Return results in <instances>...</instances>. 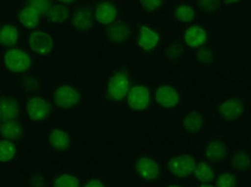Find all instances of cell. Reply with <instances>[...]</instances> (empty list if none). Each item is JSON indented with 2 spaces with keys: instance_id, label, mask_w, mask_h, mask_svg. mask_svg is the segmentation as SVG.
<instances>
[{
  "instance_id": "cell-1",
  "label": "cell",
  "mask_w": 251,
  "mask_h": 187,
  "mask_svg": "<svg viewBox=\"0 0 251 187\" xmlns=\"http://www.w3.org/2000/svg\"><path fill=\"white\" fill-rule=\"evenodd\" d=\"M197 162L191 155L181 154L172 157L168 162V169L170 172L178 178H189L195 173Z\"/></svg>"
},
{
  "instance_id": "cell-2",
  "label": "cell",
  "mask_w": 251,
  "mask_h": 187,
  "mask_svg": "<svg viewBox=\"0 0 251 187\" xmlns=\"http://www.w3.org/2000/svg\"><path fill=\"white\" fill-rule=\"evenodd\" d=\"M5 66L13 73H25L33 65L31 57L25 50L11 49L4 56Z\"/></svg>"
},
{
  "instance_id": "cell-3",
  "label": "cell",
  "mask_w": 251,
  "mask_h": 187,
  "mask_svg": "<svg viewBox=\"0 0 251 187\" xmlns=\"http://www.w3.org/2000/svg\"><path fill=\"white\" fill-rule=\"evenodd\" d=\"M134 172L145 182H155L160 177V165L155 160L149 156H140L134 163Z\"/></svg>"
},
{
  "instance_id": "cell-4",
  "label": "cell",
  "mask_w": 251,
  "mask_h": 187,
  "mask_svg": "<svg viewBox=\"0 0 251 187\" xmlns=\"http://www.w3.org/2000/svg\"><path fill=\"white\" fill-rule=\"evenodd\" d=\"M204 153L206 159L211 162H223L230 156V150L226 141L219 137L208 139L205 144Z\"/></svg>"
},
{
  "instance_id": "cell-5",
  "label": "cell",
  "mask_w": 251,
  "mask_h": 187,
  "mask_svg": "<svg viewBox=\"0 0 251 187\" xmlns=\"http://www.w3.org/2000/svg\"><path fill=\"white\" fill-rule=\"evenodd\" d=\"M53 101L58 108L71 109L80 102V94L72 86L63 85L54 92Z\"/></svg>"
},
{
  "instance_id": "cell-6",
  "label": "cell",
  "mask_w": 251,
  "mask_h": 187,
  "mask_svg": "<svg viewBox=\"0 0 251 187\" xmlns=\"http://www.w3.org/2000/svg\"><path fill=\"white\" fill-rule=\"evenodd\" d=\"M28 117L34 122H44L49 118L51 108L46 99L42 97L30 98L25 105Z\"/></svg>"
},
{
  "instance_id": "cell-7",
  "label": "cell",
  "mask_w": 251,
  "mask_h": 187,
  "mask_svg": "<svg viewBox=\"0 0 251 187\" xmlns=\"http://www.w3.org/2000/svg\"><path fill=\"white\" fill-rule=\"evenodd\" d=\"M130 80L126 74L117 73L110 77L108 82V93L112 101L121 102L128 94Z\"/></svg>"
},
{
  "instance_id": "cell-8",
  "label": "cell",
  "mask_w": 251,
  "mask_h": 187,
  "mask_svg": "<svg viewBox=\"0 0 251 187\" xmlns=\"http://www.w3.org/2000/svg\"><path fill=\"white\" fill-rule=\"evenodd\" d=\"M150 92L144 86H134L127 94V105L131 110L140 112L145 111L150 106Z\"/></svg>"
},
{
  "instance_id": "cell-9",
  "label": "cell",
  "mask_w": 251,
  "mask_h": 187,
  "mask_svg": "<svg viewBox=\"0 0 251 187\" xmlns=\"http://www.w3.org/2000/svg\"><path fill=\"white\" fill-rule=\"evenodd\" d=\"M29 47L38 56H48L52 51V38L46 31L35 30L29 36Z\"/></svg>"
},
{
  "instance_id": "cell-10",
  "label": "cell",
  "mask_w": 251,
  "mask_h": 187,
  "mask_svg": "<svg viewBox=\"0 0 251 187\" xmlns=\"http://www.w3.org/2000/svg\"><path fill=\"white\" fill-rule=\"evenodd\" d=\"M244 104L239 98H228L219 106V116L226 121H235L242 117Z\"/></svg>"
},
{
  "instance_id": "cell-11",
  "label": "cell",
  "mask_w": 251,
  "mask_h": 187,
  "mask_svg": "<svg viewBox=\"0 0 251 187\" xmlns=\"http://www.w3.org/2000/svg\"><path fill=\"white\" fill-rule=\"evenodd\" d=\"M72 143L73 141L71 135L60 128L51 131L48 137V144H49L50 149L57 154L66 153L72 147Z\"/></svg>"
},
{
  "instance_id": "cell-12",
  "label": "cell",
  "mask_w": 251,
  "mask_h": 187,
  "mask_svg": "<svg viewBox=\"0 0 251 187\" xmlns=\"http://www.w3.org/2000/svg\"><path fill=\"white\" fill-rule=\"evenodd\" d=\"M155 101L157 104L165 109H173L178 104L179 96L178 93L172 86L163 85L156 89Z\"/></svg>"
},
{
  "instance_id": "cell-13",
  "label": "cell",
  "mask_w": 251,
  "mask_h": 187,
  "mask_svg": "<svg viewBox=\"0 0 251 187\" xmlns=\"http://www.w3.org/2000/svg\"><path fill=\"white\" fill-rule=\"evenodd\" d=\"M183 130L190 134H199L204 130L205 121L198 111H190L182 120Z\"/></svg>"
},
{
  "instance_id": "cell-14",
  "label": "cell",
  "mask_w": 251,
  "mask_h": 187,
  "mask_svg": "<svg viewBox=\"0 0 251 187\" xmlns=\"http://www.w3.org/2000/svg\"><path fill=\"white\" fill-rule=\"evenodd\" d=\"M229 165L235 172H247L251 169V155L244 150L235 151L229 156Z\"/></svg>"
},
{
  "instance_id": "cell-15",
  "label": "cell",
  "mask_w": 251,
  "mask_h": 187,
  "mask_svg": "<svg viewBox=\"0 0 251 187\" xmlns=\"http://www.w3.org/2000/svg\"><path fill=\"white\" fill-rule=\"evenodd\" d=\"M20 115L18 102L14 98L2 97L0 103V116H1V122L17 120Z\"/></svg>"
},
{
  "instance_id": "cell-16",
  "label": "cell",
  "mask_w": 251,
  "mask_h": 187,
  "mask_svg": "<svg viewBox=\"0 0 251 187\" xmlns=\"http://www.w3.org/2000/svg\"><path fill=\"white\" fill-rule=\"evenodd\" d=\"M0 134L2 139L11 141H18L24 137L25 130L22 125L17 120H11L1 122V127H0Z\"/></svg>"
},
{
  "instance_id": "cell-17",
  "label": "cell",
  "mask_w": 251,
  "mask_h": 187,
  "mask_svg": "<svg viewBox=\"0 0 251 187\" xmlns=\"http://www.w3.org/2000/svg\"><path fill=\"white\" fill-rule=\"evenodd\" d=\"M159 35L152 29L147 27H141L138 34V45L145 51H150L154 49L159 44Z\"/></svg>"
},
{
  "instance_id": "cell-18",
  "label": "cell",
  "mask_w": 251,
  "mask_h": 187,
  "mask_svg": "<svg viewBox=\"0 0 251 187\" xmlns=\"http://www.w3.org/2000/svg\"><path fill=\"white\" fill-rule=\"evenodd\" d=\"M206 31L201 25H191L185 33V42L190 47H199L206 42Z\"/></svg>"
},
{
  "instance_id": "cell-19",
  "label": "cell",
  "mask_w": 251,
  "mask_h": 187,
  "mask_svg": "<svg viewBox=\"0 0 251 187\" xmlns=\"http://www.w3.org/2000/svg\"><path fill=\"white\" fill-rule=\"evenodd\" d=\"M95 18L100 23L111 24L117 18V8L111 4H101L95 9Z\"/></svg>"
},
{
  "instance_id": "cell-20",
  "label": "cell",
  "mask_w": 251,
  "mask_h": 187,
  "mask_svg": "<svg viewBox=\"0 0 251 187\" xmlns=\"http://www.w3.org/2000/svg\"><path fill=\"white\" fill-rule=\"evenodd\" d=\"M18 156V147L15 144L14 141L6 140V139H2L0 141V161L1 163L7 164L14 162L17 160Z\"/></svg>"
},
{
  "instance_id": "cell-21",
  "label": "cell",
  "mask_w": 251,
  "mask_h": 187,
  "mask_svg": "<svg viewBox=\"0 0 251 187\" xmlns=\"http://www.w3.org/2000/svg\"><path fill=\"white\" fill-rule=\"evenodd\" d=\"M195 178L198 180L199 183H207L211 184L213 180H215V171L214 167L212 165L211 161L210 162H201L197 164V167H196Z\"/></svg>"
},
{
  "instance_id": "cell-22",
  "label": "cell",
  "mask_w": 251,
  "mask_h": 187,
  "mask_svg": "<svg viewBox=\"0 0 251 187\" xmlns=\"http://www.w3.org/2000/svg\"><path fill=\"white\" fill-rule=\"evenodd\" d=\"M73 24L78 30L87 31L92 28L93 24V14L91 11L86 8L78 9L73 15Z\"/></svg>"
},
{
  "instance_id": "cell-23",
  "label": "cell",
  "mask_w": 251,
  "mask_h": 187,
  "mask_svg": "<svg viewBox=\"0 0 251 187\" xmlns=\"http://www.w3.org/2000/svg\"><path fill=\"white\" fill-rule=\"evenodd\" d=\"M19 20L25 27L35 28L38 24V21H40V12L36 8L29 6V7H25L20 12Z\"/></svg>"
},
{
  "instance_id": "cell-24",
  "label": "cell",
  "mask_w": 251,
  "mask_h": 187,
  "mask_svg": "<svg viewBox=\"0 0 251 187\" xmlns=\"http://www.w3.org/2000/svg\"><path fill=\"white\" fill-rule=\"evenodd\" d=\"M80 180L75 175L72 173H60L53 179L51 187H79Z\"/></svg>"
},
{
  "instance_id": "cell-25",
  "label": "cell",
  "mask_w": 251,
  "mask_h": 187,
  "mask_svg": "<svg viewBox=\"0 0 251 187\" xmlns=\"http://www.w3.org/2000/svg\"><path fill=\"white\" fill-rule=\"evenodd\" d=\"M19 40L18 29L13 25L6 24L1 27V33H0V42L2 45H14Z\"/></svg>"
},
{
  "instance_id": "cell-26",
  "label": "cell",
  "mask_w": 251,
  "mask_h": 187,
  "mask_svg": "<svg viewBox=\"0 0 251 187\" xmlns=\"http://www.w3.org/2000/svg\"><path fill=\"white\" fill-rule=\"evenodd\" d=\"M48 19L49 21L53 22V23H63L66 21L67 17H69V13L65 6L63 5H51L49 12L47 13Z\"/></svg>"
},
{
  "instance_id": "cell-27",
  "label": "cell",
  "mask_w": 251,
  "mask_h": 187,
  "mask_svg": "<svg viewBox=\"0 0 251 187\" xmlns=\"http://www.w3.org/2000/svg\"><path fill=\"white\" fill-rule=\"evenodd\" d=\"M239 179L233 172H223L215 178V187H237Z\"/></svg>"
},
{
  "instance_id": "cell-28",
  "label": "cell",
  "mask_w": 251,
  "mask_h": 187,
  "mask_svg": "<svg viewBox=\"0 0 251 187\" xmlns=\"http://www.w3.org/2000/svg\"><path fill=\"white\" fill-rule=\"evenodd\" d=\"M176 19L183 23H188L191 22L195 18V11L190 6H179L175 11Z\"/></svg>"
},
{
  "instance_id": "cell-29",
  "label": "cell",
  "mask_w": 251,
  "mask_h": 187,
  "mask_svg": "<svg viewBox=\"0 0 251 187\" xmlns=\"http://www.w3.org/2000/svg\"><path fill=\"white\" fill-rule=\"evenodd\" d=\"M109 36L115 42L123 41L127 36V27H125L124 24L112 25L110 30H109Z\"/></svg>"
},
{
  "instance_id": "cell-30",
  "label": "cell",
  "mask_w": 251,
  "mask_h": 187,
  "mask_svg": "<svg viewBox=\"0 0 251 187\" xmlns=\"http://www.w3.org/2000/svg\"><path fill=\"white\" fill-rule=\"evenodd\" d=\"M31 7L36 8L40 13H48L51 7L50 0H29Z\"/></svg>"
},
{
  "instance_id": "cell-31",
  "label": "cell",
  "mask_w": 251,
  "mask_h": 187,
  "mask_svg": "<svg viewBox=\"0 0 251 187\" xmlns=\"http://www.w3.org/2000/svg\"><path fill=\"white\" fill-rule=\"evenodd\" d=\"M30 187H46L47 186V183H46V179L43 178L41 175H33L30 177Z\"/></svg>"
},
{
  "instance_id": "cell-32",
  "label": "cell",
  "mask_w": 251,
  "mask_h": 187,
  "mask_svg": "<svg viewBox=\"0 0 251 187\" xmlns=\"http://www.w3.org/2000/svg\"><path fill=\"white\" fill-rule=\"evenodd\" d=\"M140 1L144 8L149 9V11H154V9L160 7L162 0H140Z\"/></svg>"
},
{
  "instance_id": "cell-33",
  "label": "cell",
  "mask_w": 251,
  "mask_h": 187,
  "mask_svg": "<svg viewBox=\"0 0 251 187\" xmlns=\"http://www.w3.org/2000/svg\"><path fill=\"white\" fill-rule=\"evenodd\" d=\"M181 53H182V49L178 47V45H173V47H170L168 50L169 58H178Z\"/></svg>"
},
{
  "instance_id": "cell-34",
  "label": "cell",
  "mask_w": 251,
  "mask_h": 187,
  "mask_svg": "<svg viewBox=\"0 0 251 187\" xmlns=\"http://www.w3.org/2000/svg\"><path fill=\"white\" fill-rule=\"evenodd\" d=\"M83 187H105V185L102 183V180L93 178V179H89Z\"/></svg>"
},
{
  "instance_id": "cell-35",
  "label": "cell",
  "mask_w": 251,
  "mask_h": 187,
  "mask_svg": "<svg viewBox=\"0 0 251 187\" xmlns=\"http://www.w3.org/2000/svg\"><path fill=\"white\" fill-rule=\"evenodd\" d=\"M241 0H224L225 4H228V5H233V4H237V2H240Z\"/></svg>"
},
{
  "instance_id": "cell-36",
  "label": "cell",
  "mask_w": 251,
  "mask_h": 187,
  "mask_svg": "<svg viewBox=\"0 0 251 187\" xmlns=\"http://www.w3.org/2000/svg\"><path fill=\"white\" fill-rule=\"evenodd\" d=\"M195 187H215V186H212L211 184H207V183H201L199 185L195 186Z\"/></svg>"
},
{
  "instance_id": "cell-37",
  "label": "cell",
  "mask_w": 251,
  "mask_h": 187,
  "mask_svg": "<svg viewBox=\"0 0 251 187\" xmlns=\"http://www.w3.org/2000/svg\"><path fill=\"white\" fill-rule=\"evenodd\" d=\"M58 1H60V2H64V4H70V2L75 1V0H58Z\"/></svg>"
},
{
  "instance_id": "cell-38",
  "label": "cell",
  "mask_w": 251,
  "mask_h": 187,
  "mask_svg": "<svg viewBox=\"0 0 251 187\" xmlns=\"http://www.w3.org/2000/svg\"><path fill=\"white\" fill-rule=\"evenodd\" d=\"M165 187H182V186L176 185V184H169V185H167V186H165Z\"/></svg>"
}]
</instances>
